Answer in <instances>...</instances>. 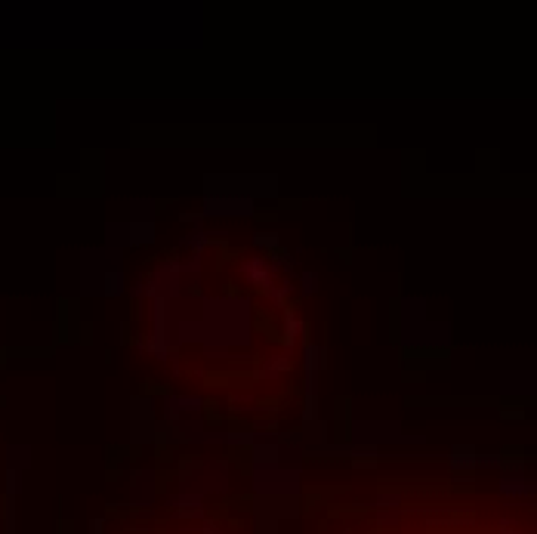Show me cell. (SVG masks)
I'll use <instances>...</instances> for the list:
<instances>
[{
    "label": "cell",
    "instance_id": "obj_1",
    "mask_svg": "<svg viewBox=\"0 0 537 534\" xmlns=\"http://www.w3.org/2000/svg\"><path fill=\"white\" fill-rule=\"evenodd\" d=\"M102 528H105L102 519H93V522H90V534H102Z\"/></svg>",
    "mask_w": 537,
    "mask_h": 534
}]
</instances>
